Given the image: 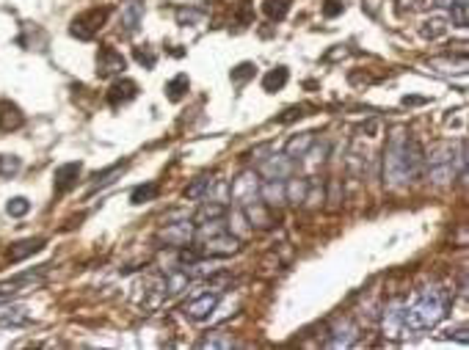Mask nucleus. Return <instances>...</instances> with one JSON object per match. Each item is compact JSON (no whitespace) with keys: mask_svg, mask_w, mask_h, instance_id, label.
Returning a JSON list of instances; mask_svg holds the SVG:
<instances>
[{"mask_svg":"<svg viewBox=\"0 0 469 350\" xmlns=\"http://www.w3.org/2000/svg\"><path fill=\"white\" fill-rule=\"evenodd\" d=\"M453 306V292L447 287H422L414 301L403 304V331L406 334H422L437 328L441 320L447 318Z\"/></svg>","mask_w":469,"mask_h":350,"instance_id":"obj_1","label":"nucleus"},{"mask_svg":"<svg viewBox=\"0 0 469 350\" xmlns=\"http://www.w3.org/2000/svg\"><path fill=\"white\" fill-rule=\"evenodd\" d=\"M406 141L408 132L403 127H395L389 141H386V149H384V182L389 188H403L408 185V174H406Z\"/></svg>","mask_w":469,"mask_h":350,"instance_id":"obj_2","label":"nucleus"},{"mask_svg":"<svg viewBox=\"0 0 469 350\" xmlns=\"http://www.w3.org/2000/svg\"><path fill=\"white\" fill-rule=\"evenodd\" d=\"M108 14H111V8H89L86 14H80V17L72 20L69 33L78 36V39H83V42H92L94 36L99 33V28L108 23Z\"/></svg>","mask_w":469,"mask_h":350,"instance_id":"obj_3","label":"nucleus"},{"mask_svg":"<svg viewBox=\"0 0 469 350\" xmlns=\"http://www.w3.org/2000/svg\"><path fill=\"white\" fill-rule=\"evenodd\" d=\"M260 185H262V180H260L257 171H240V174L232 180L229 193H232V199L238 201V207H246V204L260 199Z\"/></svg>","mask_w":469,"mask_h":350,"instance_id":"obj_4","label":"nucleus"},{"mask_svg":"<svg viewBox=\"0 0 469 350\" xmlns=\"http://www.w3.org/2000/svg\"><path fill=\"white\" fill-rule=\"evenodd\" d=\"M238 251H240V237H238V235H229V232L205 237V243L199 246V254L213 256V259H224V256H232V254H238Z\"/></svg>","mask_w":469,"mask_h":350,"instance_id":"obj_5","label":"nucleus"},{"mask_svg":"<svg viewBox=\"0 0 469 350\" xmlns=\"http://www.w3.org/2000/svg\"><path fill=\"white\" fill-rule=\"evenodd\" d=\"M403 304H406V298H392V301L384 306L381 331H384V337H389V339L406 337V331H403Z\"/></svg>","mask_w":469,"mask_h":350,"instance_id":"obj_6","label":"nucleus"},{"mask_svg":"<svg viewBox=\"0 0 469 350\" xmlns=\"http://www.w3.org/2000/svg\"><path fill=\"white\" fill-rule=\"evenodd\" d=\"M356 339H359V325L351 318H340L329 328V339L323 345L326 348H351Z\"/></svg>","mask_w":469,"mask_h":350,"instance_id":"obj_7","label":"nucleus"},{"mask_svg":"<svg viewBox=\"0 0 469 350\" xmlns=\"http://www.w3.org/2000/svg\"><path fill=\"white\" fill-rule=\"evenodd\" d=\"M125 69H127V58L119 50H114V47H99V53H97V75H99V77H116V75H122Z\"/></svg>","mask_w":469,"mask_h":350,"instance_id":"obj_8","label":"nucleus"},{"mask_svg":"<svg viewBox=\"0 0 469 350\" xmlns=\"http://www.w3.org/2000/svg\"><path fill=\"white\" fill-rule=\"evenodd\" d=\"M221 301V292L219 289H213V292H205V295H199L196 301H190L185 304V318L193 320V323H202V320H210L213 318V312H216V304Z\"/></svg>","mask_w":469,"mask_h":350,"instance_id":"obj_9","label":"nucleus"},{"mask_svg":"<svg viewBox=\"0 0 469 350\" xmlns=\"http://www.w3.org/2000/svg\"><path fill=\"white\" fill-rule=\"evenodd\" d=\"M157 237H160L163 243H169V246L183 249V246H188V243H193V237H196V226H193L190 221L169 223V226H163V229L157 232Z\"/></svg>","mask_w":469,"mask_h":350,"instance_id":"obj_10","label":"nucleus"},{"mask_svg":"<svg viewBox=\"0 0 469 350\" xmlns=\"http://www.w3.org/2000/svg\"><path fill=\"white\" fill-rule=\"evenodd\" d=\"M257 174H262L265 180H287L293 174V160L287 158L284 152L281 155H271V158H262L257 163Z\"/></svg>","mask_w":469,"mask_h":350,"instance_id":"obj_11","label":"nucleus"},{"mask_svg":"<svg viewBox=\"0 0 469 350\" xmlns=\"http://www.w3.org/2000/svg\"><path fill=\"white\" fill-rule=\"evenodd\" d=\"M243 210V215L249 218V223H251V229H271L274 223H276V218H274V207H268L265 201H251V204H246V207H240Z\"/></svg>","mask_w":469,"mask_h":350,"instance_id":"obj_12","label":"nucleus"},{"mask_svg":"<svg viewBox=\"0 0 469 350\" xmlns=\"http://www.w3.org/2000/svg\"><path fill=\"white\" fill-rule=\"evenodd\" d=\"M80 171H83V165H80V163H63V165H59V168H56V174H53L56 191H59V193L72 191V188L78 185V177H80Z\"/></svg>","mask_w":469,"mask_h":350,"instance_id":"obj_13","label":"nucleus"},{"mask_svg":"<svg viewBox=\"0 0 469 350\" xmlns=\"http://www.w3.org/2000/svg\"><path fill=\"white\" fill-rule=\"evenodd\" d=\"M144 20V3L141 0H125L122 3V31L135 33Z\"/></svg>","mask_w":469,"mask_h":350,"instance_id":"obj_14","label":"nucleus"},{"mask_svg":"<svg viewBox=\"0 0 469 350\" xmlns=\"http://www.w3.org/2000/svg\"><path fill=\"white\" fill-rule=\"evenodd\" d=\"M138 96V86L133 83V80H127V77H122V80H116L111 89H108V102L114 105V108H119V105H127V102H133Z\"/></svg>","mask_w":469,"mask_h":350,"instance_id":"obj_15","label":"nucleus"},{"mask_svg":"<svg viewBox=\"0 0 469 350\" xmlns=\"http://www.w3.org/2000/svg\"><path fill=\"white\" fill-rule=\"evenodd\" d=\"M260 199L268 207H281L287 204V193H284V180H265L260 185Z\"/></svg>","mask_w":469,"mask_h":350,"instance_id":"obj_16","label":"nucleus"},{"mask_svg":"<svg viewBox=\"0 0 469 350\" xmlns=\"http://www.w3.org/2000/svg\"><path fill=\"white\" fill-rule=\"evenodd\" d=\"M315 144V132H301V135H293L290 141H287V146H284V155L293 160H304V155L312 149Z\"/></svg>","mask_w":469,"mask_h":350,"instance_id":"obj_17","label":"nucleus"},{"mask_svg":"<svg viewBox=\"0 0 469 350\" xmlns=\"http://www.w3.org/2000/svg\"><path fill=\"white\" fill-rule=\"evenodd\" d=\"M23 122H25V119H23V111H20L14 102L3 99V102H0V132L23 127Z\"/></svg>","mask_w":469,"mask_h":350,"instance_id":"obj_18","label":"nucleus"},{"mask_svg":"<svg viewBox=\"0 0 469 350\" xmlns=\"http://www.w3.org/2000/svg\"><path fill=\"white\" fill-rule=\"evenodd\" d=\"M310 180H298V177H287L284 180V193H287V201L290 204H301L307 196H310Z\"/></svg>","mask_w":469,"mask_h":350,"instance_id":"obj_19","label":"nucleus"},{"mask_svg":"<svg viewBox=\"0 0 469 350\" xmlns=\"http://www.w3.org/2000/svg\"><path fill=\"white\" fill-rule=\"evenodd\" d=\"M42 246H44L42 237H25V240H20V243H14V246L8 249V259H11V262H23L25 256L36 254Z\"/></svg>","mask_w":469,"mask_h":350,"instance_id":"obj_20","label":"nucleus"},{"mask_svg":"<svg viewBox=\"0 0 469 350\" xmlns=\"http://www.w3.org/2000/svg\"><path fill=\"white\" fill-rule=\"evenodd\" d=\"M174 17H177V25H199V23H205V17H207V11L205 8H199V6H183V8H177L174 11Z\"/></svg>","mask_w":469,"mask_h":350,"instance_id":"obj_21","label":"nucleus"},{"mask_svg":"<svg viewBox=\"0 0 469 350\" xmlns=\"http://www.w3.org/2000/svg\"><path fill=\"white\" fill-rule=\"evenodd\" d=\"M287 80H290V72H287V66H276V69H271L265 77H262V89L265 92H279V89H284L287 86Z\"/></svg>","mask_w":469,"mask_h":350,"instance_id":"obj_22","label":"nucleus"},{"mask_svg":"<svg viewBox=\"0 0 469 350\" xmlns=\"http://www.w3.org/2000/svg\"><path fill=\"white\" fill-rule=\"evenodd\" d=\"M428 177L434 185H450L456 177V165L453 163H439V165H428Z\"/></svg>","mask_w":469,"mask_h":350,"instance_id":"obj_23","label":"nucleus"},{"mask_svg":"<svg viewBox=\"0 0 469 350\" xmlns=\"http://www.w3.org/2000/svg\"><path fill=\"white\" fill-rule=\"evenodd\" d=\"M188 89H190L188 75H177V77H171V80L166 83V96H169L171 102H180V99L188 94Z\"/></svg>","mask_w":469,"mask_h":350,"instance_id":"obj_24","label":"nucleus"},{"mask_svg":"<svg viewBox=\"0 0 469 350\" xmlns=\"http://www.w3.org/2000/svg\"><path fill=\"white\" fill-rule=\"evenodd\" d=\"M188 285H190V276H188L185 270H174V273H169V276H166L163 289H166L169 295H180L183 289H188Z\"/></svg>","mask_w":469,"mask_h":350,"instance_id":"obj_25","label":"nucleus"},{"mask_svg":"<svg viewBox=\"0 0 469 350\" xmlns=\"http://www.w3.org/2000/svg\"><path fill=\"white\" fill-rule=\"evenodd\" d=\"M262 11H265L268 20L281 23V20L287 17V11H290V0H265V3H262Z\"/></svg>","mask_w":469,"mask_h":350,"instance_id":"obj_26","label":"nucleus"},{"mask_svg":"<svg viewBox=\"0 0 469 350\" xmlns=\"http://www.w3.org/2000/svg\"><path fill=\"white\" fill-rule=\"evenodd\" d=\"M199 348H221V350H229V348H235V339H232V334H226V331H213L210 337H205V339L199 342Z\"/></svg>","mask_w":469,"mask_h":350,"instance_id":"obj_27","label":"nucleus"},{"mask_svg":"<svg viewBox=\"0 0 469 350\" xmlns=\"http://www.w3.org/2000/svg\"><path fill=\"white\" fill-rule=\"evenodd\" d=\"M450 23H453L456 28H467L469 25L467 0H453V3H450Z\"/></svg>","mask_w":469,"mask_h":350,"instance_id":"obj_28","label":"nucleus"},{"mask_svg":"<svg viewBox=\"0 0 469 350\" xmlns=\"http://www.w3.org/2000/svg\"><path fill=\"white\" fill-rule=\"evenodd\" d=\"M254 75H257V64H251V61H240V64L229 72V80H232V83H238V86H243V83H249Z\"/></svg>","mask_w":469,"mask_h":350,"instance_id":"obj_29","label":"nucleus"},{"mask_svg":"<svg viewBox=\"0 0 469 350\" xmlns=\"http://www.w3.org/2000/svg\"><path fill=\"white\" fill-rule=\"evenodd\" d=\"M420 33H422V39H441L444 33H447V23L444 20H439V17H434V20H425L422 23V28H420Z\"/></svg>","mask_w":469,"mask_h":350,"instance_id":"obj_30","label":"nucleus"},{"mask_svg":"<svg viewBox=\"0 0 469 350\" xmlns=\"http://www.w3.org/2000/svg\"><path fill=\"white\" fill-rule=\"evenodd\" d=\"M6 213H8L11 218H23V215L31 213V201H28L25 196H14V199L6 201Z\"/></svg>","mask_w":469,"mask_h":350,"instance_id":"obj_31","label":"nucleus"},{"mask_svg":"<svg viewBox=\"0 0 469 350\" xmlns=\"http://www.w3.org/2000/svg\"><path fill=\"white\" fill-rule=\"evenodd\" d=\"M216 185V180L213 177H199L196 182H190L185 188V199H202L205 193H210V188Z\"/></svg>","mask_w":469,"mask_h":350,"instance_id":"obj_32","label":"nucleus"},{"mask_svg":"<svg viewBox=\"0 0 469 350\" xmlns=\"http://www.w3.org/2000/svg\"><path fill=\"white\" fill-rule=\"evenodd\" d=\"M213 218H224V201H207L199 213H196V223H205V221H213Z\"/></svg>","mask_w":469,"mask_h":350,"instance_id":"obj_33","label":"nucleus"},{"mask_svg":"<svg viewBox=\"0 0 469 350\" xmlns=\"http://www.w3.org/2000/svg\"><path fill=\"white\" fill-rule=\"evenodd\" d=\"M157 196V182H147V185H138L135 191L130 193V201L133 204H147V201H152Z\"/></svg>","mask_w":469,"mask_h":350,"instance_id":"obj_34","label":"nucleus"},{"mask_svg":"<svg viewBox=\"0 0 469 350\" xmlns=\"http://www.w3.org/2000/svg\"><path fill=\"white\" fill-rule=\"evenodd\" d=\"M20 168H23L20 158H14V155H0V177H14V174H20Z\"/></svg>","mask_w":469,"mask_h":350,"instance_id":"obj_35","label":"nucleus"},{"mask_svg":"<svg viewBox=\"0 0 469 350\" xmlns=\"http://www.w3.org/2000/svg\"><path fill=\"white\" fill-rule=\"evenodd\" d=\"M135 61H138L141 66H147V69H152L157 58H155V53H152L150 47H135Z\"/></svg>","mask_w":469,"mask_h":350,"instance_id":"obj_36","label":"nucleus"},{"mask_svg":"<svg viewBox=\"0 0 469 350\" xmlns=\"http://www.w3.org/2000/svg\"><path fill=\"white\" fill-rule=\"evenodd\" d=\"M122 171H125V165H114V168H108V171L97 174V177H94V188H99V185H108V182H111V177H116V174H122Z\"/></svg>","mask_w":469,"mask_h":350,"instance_id":"obj_37","label":"nucleus"},{"mask_svg":"<svg viewBox=\"0 0 469 350\" xmlns=\"http://www.w3.org/2000/svg\"><path fill=\"white\" fill-rule=\"evenodd\" d=\"M307 111H312V108H310V105H296V108H290V111L281 116L279 122L287 125V122H293V119H301V116H307Z\"/></svg>","mask_w":469,"mask_h":350,"instance_id":"obj_38","label":"nucleus"},{"mask_svg":"<svg viewBox=\"0 0 469 350\" xmlns=\"http://www.w3.org/2000/svg\"><path fill=\"white\" fill-rule=\"evenodd\" d=\"M14 312H17V315H6L0 323H3V325H23V323H28V320H31V315H25L28 309H14Z\"/></svg>","mask_w":469,"mask_h":350,"instance_id":"obj_39","label":"nucleus"},{"mask_svg":"<svg viewBox=\"0 0 469 350\" xmlns=\"http://www.w3.org/2000/svg\"><path fill=\"white\" fill-rule=\"evenodd\" d=\"M343 3H340V0H326V3H323V17H329V20H331V17H337V14H343Z\"/></svg>","mask_w":469,"mask_h":350,"instance_id":"obj_40","label":"nucleus"},{"mask_svg":"<svg viewBox=\"0 0 469 350\" xmlns=\"http://www.w3.org/2000/svg\"><path fill=\"white\" fill-rule=\"evenodd\" d=\"M425 96H403V105H425Z\"/></svg>","mask_w":469,"mask_h":350,"instance_id":"obj_41","label":"nucleus"},{"mask_svg":"<svg viewBox=\"0 0 469 350\" xmlns=\"http://www.w3.org/2000/svg\"><path fill=\"white\" fill-rule=\"evenodd\" d=\"M453 0H434V6H441V8H450Z\"/></svg>","mask_w":469,"mask_h":350,"instance_id":"obj_42","label":"nucleus"}]
</instances>
